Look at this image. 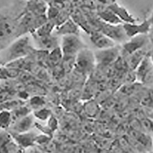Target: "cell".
Wrapping results in <instances>:
<instances>
[{"mask_svg":"<svg viewBox=\"0 0 153 153\" xmlns=\"http://www.w3.org/2000/svg\"><path fill=\"white\" fill-rule=\"evenodd\" d=\"M9 132L11 134L15 142L23 150L33 146L36 143V140L38 135L35 133L31 132L30 131L23 133Z\"/></svg>","mask_w":153,"mask_h":153,"instance_id":"cell-12","label":"cell"},{"mask_svg":"<svg viewBox=\"0 0 153 153\" xmlns=\"http://www.w3.org/2000/svg\"><path fill=\"white\" fill-rule=\"evenodd\" d=\"M152 146H153V135H152Z\"/></svg>","mask_w":153,"mask_h":153,"instance_id":"cell-29","label":"cell"},{"mask_svg":"<svg viewBox=\"0 0 153 153\" xmlns=\"http://www.w3.org/2000/svg\"><path fill=\"white\" fill-rule=\"evenodd\" d=\"M136 140L138 142L145 147L152 146V137H149V135H147L144 134H137Z\"/></svg>","mask_w":153,"mask_h":153,"instance_id":"cell-21","label":"cell"},{"mask_svg":"<svg viewBox=\"0 0 153 153\" xmlns=\"http://www.w3.org/2000/svg\"><path fill=\"white\" fill-rule=\"evenodd\" d=\"M33 44H35L38 46L36 49L42 51H47L50 52L60 46V39L57 36H53V34L44 37L32 36Z\"/></svg>","mask_w":153,"mask_h":153,"instance_id":"cell-10","label":"cell"},{"mask_svg":"<svg viewBox=\"0 0 153 153\" xmlns=\"http://www.w3.org/2000/svg\"><path fill=\"white\" fill-rule=\"evenodd\" d=\"M98 16L101 21L104 22L105 23L111 25L123 24V22L117 16V14L108 7L107 8L99 12Z\"/></svg>","mask_w":153,"mask_h":153,"instance_id":"cell-17","label":"cell"},{"mask_svg":"<svg viewBox=\"0 0 153 153\" xmlns=\"http://www.w3.org/2000/svg\"><path fill=\"white\" fill-rule=\"evenodd\" d=\"M149 55L150 56V59H151L152 63H153V48L151 49V51L149 52Z\"/></svg>","mask_w":153,"mask_h":153,"instance_id":"cell-27","label":"cell"},{"mask_svg":"<svg viewBox=\"0 0 153 153\" xmlns=\"http://www.w3.org/2000/svg\"><path fill=\"white\" fill-rule=\"evenodd\" d=\"M35 49L33 38L28 34L17 37L6 48L0 51V63L6 65L21 60L30 55Z\"/></svg>","mask_w":153,"mask_h":153,"instance_id":"cell-1","label":"cell"},{"mask_svg":"<svg viewBox=\"0 0 153 153\" xmlns=\"http://www.w3.org/2000/svg\"><path fill=\"white\" fill-rule=\"evenodd\" d=\"M112 2H116V0H112Z\"/></svg>","mask_w":153,"mask_h":153,"instance_id":"cell-30","label":"cell"},{"mask_svg":"<svg viewBox=\"0 0 153 153\" xmlns=\"http://www.w3.org/2000/svg\"><path fill=\"white\" fill-rule=\"evenodd\" d=\"M23 150L19 146L6 130H0V152H19Z\"/></svg>","mask_w":153,"mask_h":153,"instance_id":"cell-9","label":"cell"},{"mask_svg":"<svg viewBox=\"0 0 153 153\" xmlns=\"http://www.w3.org/2000/svg\"><path fill=\"white\" fill-rule=\"evenodd\" d=\"M44 104V101L42 100V98L39 97H34L31 98V100H30V105L35 110L42 108Z\"/></svg>","mask_w":153,"mask_h":153,"instance_id":"cell-22","label":"cell"},{"mask_svg":"<svg viewBox=\"0 0 153 153\" xmlns=\"http://www.w3.org/2000/svg\"><path fill=\"white\" fill-rule=\"evenodd\" d=\"M33 114H29L25 116L23 118L14 122L10 127L11 131H10L14 133H23L30 131L32 127L35 125Z\"/></svg>","mask_w":153,"mask_h":153,"instance_id":"cell-13","label":"cell"},{"mask_svg":"<svg viewBox=\"0 0 153 153\" xmlns=\"http://www.w3.org/2000/svg\"><path fill=\"white\" fill-rule=\"evenodd\" d=\"M123 28L126 33V35L129 38L133 37L148 34L152 28V25L149 19H145L142 23H123Z\"/></svg>","mask_w":153,"mask_h":153,"instance_id":"cell-8","label":"cell"},{"mask_svg":"<svg viewBox=\"0 0 153 153\" xmlns=\"http://www.w3.org/2000/svg\"><path fill=\"white\" fill-rule=\"evenodd\" d=\"M33 114L35 118H37L41 121H47L52 116L51 110L45 108H41L35 110L33 112Z\"/></svg>","mask_w":153,"mask_h":153,"instance_id":"cell-20","label":"cell"},{"mask_svg":"<svg viewBox=\"0 0 153 153\" xmlns=\"http://www.w3.org/2000/svg\"><path fill=\"white\" fill-rule=\"evenodd\" d=\"M97 65L105 66L114 63L121 54V46L116 45L112 47L100 49L94 52Z\"/></svg>","mask_w":153,"mask_h":153,"instance_id":"cell-5","label":"cell"},{"mask_svg":"<svg viewBox=\"0 0 153 153\" xmlns=\"http://www.w3.org/2000/svg\"><path fill=\"white\" fill-rule=\"evenodd\" d=\"M55 33L57 36H65L76 34L80 35V29L78 25L72 19H68L63 23L55 27Z\"/></svg>","mask_w":153,"mask_h":153,"instance_id":"cell-16","label":"cell"},{"mask_svg":"<svg viewBox=\"0 0 153 153\" xmlns=\"http://www.w3.org/2000/svg\"><path fill=\"white\" fill-rule=\"evenodd\" d=\"M149 21L150 22V23H151V25H152V27H153V10L151 12V14H150V15L149 18Z\"/></svg>","mask_w":153,"mask_h":153,"instance_id":"cell-26","label":"cell"},{"mask_svg":"<svg viewBox=\"0 0 153 153\" xmlns=\"http://www.w3.org/2000/svg\"><path fill=\"white\" fill-rule=\"evenodd\" d=\"M43 1H46V0H43Z\"/></svg>","mask_w":153,"mask_h":153,"instance_id":"cell-32","label":"cell"},{"mask_svg":"<svg viewBox=\"0 0 153 153\" xmlns=\"http://www.w3.org/2000/svg\"><path fill=\"white\" fill-rule=\"evenodd\" d=\"M90 40L98 50L110 48L117 45V43L113 39L100 30L91 32Z\"/></svg>","mask_w":153,"mask_h":153,"instance_id":"cell-11","label":"cell"},{"mask_svg":"<svg viewBox=\"0 0 153 153\" xmlns=\"http://www.w3.org/2000/svg\"><path fill=\"white\" fill-rule=\"evenodd\" d=\"M1 63H0V67H1Z\"/></svg>","mask_w":153,"mask_h":153,"instance_id":"cell-31","label":"cell"},{"mask_svg":"<svg viewBox=\"0 0 153 153\" xmlns=\"http://www.w3.org/2000/svg\"><path fill=\"white\" fill-rule=\"evenodd\" d=\"M48 121V127L50 129L52 133H53L57 129L58 123L55 117H53V116H51L50 118L47 120Z\"/></svg>","mask_w":153,"mask_h":153,"instance_id":"cell-23","label":"cell"},{"mask_svg":"<svg viewBox=\"0 0 153 153\" xmlns=\"http://www.w3.org/2000/svg\"><path fill=\"white\" fill-rule=\"evenodd\" d=\"M17 22L8 17L0 16V51L6 48L17 38Z\"/></svg>","mask_w":153,"mask_h":153,"instance_id":"cell-4","label":"cell"},{"mask_svg":"<svg viewBox=\"0 0 153 153\" xmlns=\"http://www.w3.org/2000/svg\"><path fill=\"white\" fill-rule=\"evenodd\" d=\"M146 105L153 108V85L149 88L146 98Z\"/></svg>","mask_w":153,"mask_h":153,"instance_id":"cell-24","label":"cell"},{"mask_svg":"<svg viewBox=\"0 0 153 153\" xmlns=\"http://www.w3.org/2000/svg\"><path fill=\"white\" fill-rule=\"evenodd\" d=\"M153 70V63L149 55V53L144 56L142 61L135 69V77L137 80L142 82L143 80Z\"/></svg>","mask_w":153,"mask_h":153,"instance_id":"cell-14","label":"cell"},{"mask_svg":"<svg viewBox=\"0 0 153 153\" xmlns=\"http://www.w3.org/2000/svg\"><path fill=\"white\" fill-rule=\"evenodd\" d=\"M59 46L62 53L63 58L66 59H75L79 52L87 47L80 35L76 34L61 36Z\"/></svg>","mask_w":153,"mask_h":153,"instance_id":"cell-2","label":"cell"},{"mask_svg":"<svg viewBox=\"0 0 153 153\" xmlns=\"http://www.w3.org/2000/svg\"><path fill=\"white\" fill-rule=\"evenodd\" d=\"M13 122L12 112L8 110H0V130L10 129Z\"/></svg>","mask_w":153,"mask_h":153,"instance_id":"cell-18","label":"cell"},{"mask_svg":"<svg viewBox=\"0 0 153 153\" xmlns=\"http://www.w3.org/2000/svg\"><path fill=\"white\" fill-rule=\"evenodd\" d=\"M148 34L139 35L128 39L121 46V53L126 56H129L135 52L144 48L149 43Z\"/></svg>","mask_w":153,"mask_h":153,"instance_id":"cell-6","label":"cell"},{"mask_svg":"<svg viewBox=\"0 0 153 153\" xmlns=\"http://www.w3.org/2000/svg\"><path fill=\"white\" fill-rule=\"evenodd\" d=\"M148 53H146L144 51V48L141 50L135 52L132 55H129V67L133 70H135L140 63L142 61V59L144 58V56Z\"/></svg>","mask_w":153,"mask_h":153,"instance_id":"cell-19","label":"cell"},{"mask_svg":"<svg viewBox=\"0 0 153 153\" xmlns=\"http://www.w3.org/2000/svg\"><path fill=\"white\" fill-rule=\"evenodd\" d=\"M97 65L95 53L91 49L86 47L76 55L74 65L76 70L82 74H89Z\"/></svg>","mask_w":153,"mask_h":153,"instance_id":"cell-3","label":"cell"},{"mask_svg":"<svg viewBox=\"0 0 153 153\" xmlns=\"http://www.w3.org/2000/svg\"><path fill=\"white\" fill-rule=\"evenodd\" d=\"M108 8L117 14L123 23H133L138 21V19L135 18L124 6H120L117 2H112Z\"/></svg>","mask_w":153,"mask_h":153,"instance_id":"cell-15","label":"cell"},{"mask_svg":"<svg viewBox=\"0 0 153 153\" xmlns=\"http://www.w3.org/2000/svg\"><path fill=\"white\" fill-rule=\"evenodd\" d=\"M143 124L146 129L153 133V119L148 117L143 121Z\"/></svg>","mask_w":153,"mask_h":153,"instance_id":"cell-25","label":"cell"},{"mask_svg":"<svg viewBox=\"0 0 153 153\" xmlns=\"http://www.w3.org/2000/svg\"><path fill=\"white\" fill-rule=\"evenodd\" d=\"M102 22L100 31L113 39L116 43H124L129 39L126 35L123 24L111 25Z\"/></svg>","mask_w":153,"mask_h":153,"instance_id":"cell-7","label":"cell"},{"mask_svg":"<svg viewBox=\"0 0 153 153\" xmlns=\"http://www.w3.org/2000/svg\"><path fill=\"white\" fill-rule=\"evenodd\" d=\"M148 117L150 118H151V119H153V109H152V110L151 111V112L149 113V117Z\"/></svg>","mask_w":153,"mask_h":153,"instance_id":"cell-28","label":"cell"}]
</instances>
